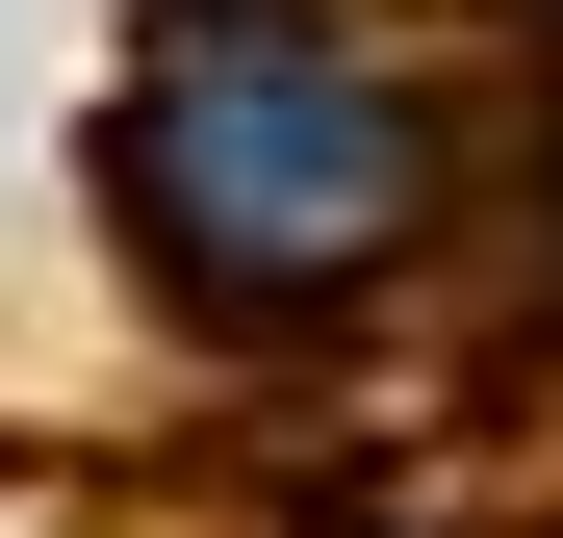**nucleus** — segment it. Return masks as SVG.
<instances>
[{
  "mask_svg": "<svg viewBox=\"0 0 563 538\" xmlns=\"http://www.w3.org/2000/svg\"><path fill=\"white\" fill-rule=\"evenodd\" d=\"M103 206H129V256L206 333H282V308H333V283L410 256L435 129H410V77L358 26H308V0H179L129 52V103H103Z\"/></svg>",
  "mask_w": 563,
  "mask_h": 538,
  "instance_id": "1",
  "label": "nucleus"
}]
</instances>
